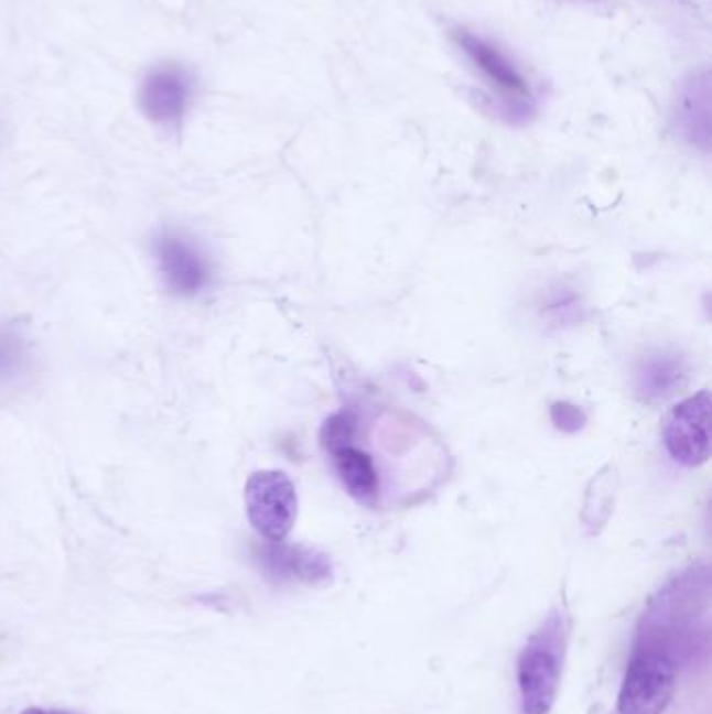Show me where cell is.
Wrapping results in <instances>:
<instances>
[{"instance_id": "6da1fadb", "label": "cell", "mask_w": 712, "mask_h": 714, "mask_svg": "<svg viewBox=\"0 0 712 714\" xmlns=\"http://www.w3.org/2000/svg\"><path fill=\"white\" fill-rule=\"evenodd\" d=\"M677 662L662 648H639L629 660L616 708L618 714H662L675 694Z\"/></svg>"}, {"instance_id": "7a4b0ae2", "label": "cell", "mask_w": 712, "mask_h": 714, "mask_svg": "<svg viewBox=\"0 0 712 714\" xmlns=\"http://www.w3.org/2000/svg\"><path fill=\"white\" fill-rule=\"evenodd\" d=\"M298 489L282 470H258L245 485V508L251 527L270 543H280L298 520Z\"/></svg>"}, {"instance_id": "3957f363", "label": "cell", "mask_w": 712, "mask_h": 714, "mask_svg": "<svg viewBox=\"0 0 712 714\" xmlns=\"http://www.w3.org/2000/svg\"><path fill=\"white\" fill-rule=\"evenodd\" d=\"M555 629L558 625H546L518 658L516 677L522 714H550L554 706L562 679V654Z\"/></svg>"}, {"instance_id": "277c9868", "label": "cell", "mask_w": 712, "mask_h": 714, "mask_svg": "<svg viewBox=\"0 0 712 714\" xmlns=\"http://www.w3.org/2000/svg\"><path fill=\"white\" fill-rule=\"evenodd\" d=\"M455 42L462 53L481 72V76L492 84L497 95L506 105L510 121L527 119L533 113V97L527 79L518 72L513 61L508 60L495 44L483 36H476L468 30H457Z\"/></svg>"}, {"instance_id": "5b68a950", "label": "cell", "mask_w": 712, "mask_h": 714, "mask_svg": "<svg viewBox=\"0 0 712 714\" xmlns=\"http://www.w3.org/2000/svg\"><path fill=\"white\" fill-rule=\"evenodd\" d=\"M662 441L681 466L698 468L711 457V393L702 391L675 405L665 418Z\"/></svg>"}, {"instance_id": "8992f818", "label": "cell", "mask_w": 712, "mask_h": 714, "mask_svg": "<svg viewBox=\"0 0 712 714\" xmlns=\"http://www.w3.org/2000/svg\"><path fill=\"white\" fill-rule=\"evenodd\" d=\"M191 78L179 65H159L140 88V107L144 116L163 126L180 123L188 99H191Z\"/></svg>"}, {"instance_id": "52a82bcc", "label": "cell", "mask_w": 712, "mask_h": 714, "mask_svg": "<svg viewBox=\"0 0 712 714\" xmlns=\"http://www.w3.org/2000/svg\"><path fill=\"white\" fill-rule=\"evenodd\" d=\"M158 259L168 286L179 295H197L212 280L207 259L184 238H159Z\"/></svg>"}, {"instance_id": "ba28073f", "label": "cell", "mask_w": 712, "mask_h": 714, "mask_svg": "<svg viewBox=\"0 0 712 714\" xmlns=\"http://www.w3.org/2000/svg\"><path fill=\"white\" fill-rule=\"evenodd\" d=\"M345 491L357 504L375 508L380 496V473L375 457L352 443H343L328 450Z\"/></svg>"}, {"instance_id": "9c48e42d", "label": "cell", "mask_w": 712, "mask_h": 714, "mask_svg": "<svg viewBox=\"0 0 712 714\" xmlns=\"http://www.w3.org/2000/svg\"><path fill=\"white\" fill-rule=\"evenodd\" d=\"M677 116H679L683 134L692 140L693 144L709 149V142H711V74L706 69L686 79L681 95H679Z\"/></svg>"}, {"instance_id": "30bf717a", "label": "cell", "mask_w": 712, "mask_h": 714, "mask_svg": "<svg viewBox=\"0 0 712 714\" xmlns=\"http://www.w3.org/2000/svg\"><path fill=\"white\" fill-rule=\"evenodd\" d=\"M263 566L280 578H299V581H317L328 575V562L324 555L314 554L303 548L272 543L261 552Z\"/></svg>"}, {"instance_id": "8fae6325", "label": "cell", "mask_w": 712, "mask_h": 714, "mask_svg": "<svg viewBox=\"0 0 712 714\" xmlns=\"http://www.w3.org/2000/svg\"><path fill=\"white\" fill-rule=\"evenodd\" d=\"M688 380V368L679 356L648 357L637 370V391L648 401L675 396Z\"/></svg>"}, {"instance_id": "7c38bea8", "label": "cell", "mask_w": 712, "mask_h": 714, "mask_svg": "<svg viewBox=\"0 0 712 714\" xmlns=\"http://www.w3.org/2000/svg\"><path fill=\"white\" fill-rule=\"evenodd\" d=\"M25 357L23 340L13 333L0 331V378L13 377Z\"/></svg>"}, {"instance_id": "4fadbf2b", "label": "cell", "mask_w": 712, "mask_h": 714, "mask_svg": "<svg viewBox=\"0 0 712 714\" xmlns=\"http://www.w3.org/2000/svg\"><path fill=\"white\" fill-rule=\"evenodd\" d=\"M555 410H558V412H562V420H554L555 424H558L560 429H567V424H573V431L574 429H579V426H581L583 416H581V412H579L576 408H573V405H567V403H562V405H555Z\"/></svg>"}, {"instance_id": "5bb4252c", "label": "cell", "mask_w": 712, "mask_h": 714, "mask_svg": "<svg viewBox=\"0 0 712 714\" xmlns=\"http://www.w3.org/2000/svg\"><path fill=\"white\" fill-rule=\"evenodd\" d=\"M21 714H74L65 711H46V708H25Z\"/></svg>"}]
</instances>
